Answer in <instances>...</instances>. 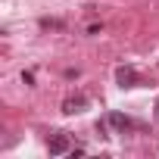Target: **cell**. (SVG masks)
Segmentation results:
<instances>
[{"mask_svg":"<svg viewBox=\"0 0 159 159\" xmlns=\"http://www.w3.org/2000/svg\"><path fill=\"white\" fill-rule=\"evenodd\" d=\"M88 106V100L78 94V97H66V103H62V112H81Z\"/></svg>","mask_w":159,"mask_h":159,"instance_id":"3","label":"cell"},{"mask_svg":"<svg viewBox=\"0 0 159 159\" xmlns=\"http://www.w3.org/2000/svg\"><path fill=\"white\" fill-rule=\"evenodd\" d=\"M116 81H119L122 88H134V84H140V75H137V69H131V66H119V69H116Z\"/></svg>","mask_w":159,"mask_h":159,"instance_id":"2","label":"cell"},{"mask_svg":"<svg viewBox=\"0 0 159 159\" xmlns=\"http://www.w3.org/2000/svg\"><path fill=\"white\" fill-rule=\"evenodd\" d=\"M41 28H62V22H56V19H41Z\"/></svg>","mask_w":159,"mask_h":159,"instance_id":"5","label":"cell"},{"mask_svg":"<svg viewBox=\"0 0 159 159\" xmlns=\"http://www.w3.org/2000/svg\"><path fill=\"white\" fill-rule=\"evenodd\" d=\"M47 150H50V156H62V153H69L72 150V140H69V134H53L50 140H47Z\"/></svg>","mask_w":159,"mask_h":159,"instance_id":"1","label":"cell"},{"mask_svg":"<svg viewBox=\"0 0 159 159\" xmlns=\"http://www.w3.org/2000/svg\"><path fill=\"white\" fill-rule=\"evenodd\" d=\"M109 122H112V128H119V131H128V128H134V122H131L128 116H122V112H112V116H109Z\"/></svg>","mask_w":159,"mask_h":159,"instance_id":"4","label":"cell"},{"mask_svg":"<svg viewBox=\"0 0 159 159\" xmlns=\"http://www.w3.org/2000/svg\"><path fill=\"white\" fill-rule=\"evenodd\" d=\"M156 116H159V103H156Z\"/></svg>","mask_w":159,"mask_h":159,"instance_id":"6","label":"cell"}]
</instances>
